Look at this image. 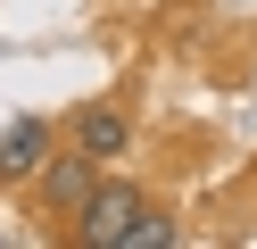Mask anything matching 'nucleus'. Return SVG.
<instances>
[{
	"label": "nucleus",
	"mask_w": 257,
	"mask_h": 249,
	"mask_svg": "<svg viewBox=\"0 0 257 249\" xmlns=\"http://www.w3.org/2000/svg\"><path fill=\"white\" fill-rule=\"evenodd\" d=\"M141 216H150V199H141L133 183H124V191L100 183V191L83 199V241H91V249H124V241L141 232Z\"/></svg>",
	"instance_id": "1"
},
{
	"label": "nucleus",
	"mask_w": 257,
	"mask_h": 249,
	"mask_svg": "<svg viewBox=\"0 0 257 249\" xmlns=\"http://www.w3.org/2000/svg\"><path fill=\"white\" fill-rule=\"evenodd\" d=\"M67 141L91 149V158L108 166V158H124V149H133V116H124L116 100H83V108L67 116Z\"/></svg>",
	"instance_id": "2"
},
{
	"label": "nucleus",
	"mask_w": 257,
	"mask_h": 249,
	"mask_svg": "<svg viewBox=\"0 0 257 249\" xmlns=\"http://www.w3.org/2000/svg\"><path fill=\"white\" fill-rule=\"evenodd\" d=\"M91 149H67V158H50L42 166V199H50V208H67V216H83V199L100 191V183H91Z\"/></svg>",
	"instance_id": "3"
},
{
	"label": "nucleus",
	"mask_w": 257,
	"mask_h": 249,
	"mask_svg": "<svg viewBox=\"0 0 257 249\" xmlns=\"http://www.w3.org/2000/svg\"><path fill=\"white\" fill-rule=\"evenodd\" d=\"M42 141H50V125H42V116H17V125L0 133V183L42 175Z\"/></svg>",
	"instance_id": "4"
},
{
	"label": "nucleus",
	"mask_w": 257,
	"mask_h": 249,
	"mask_svg": "<svg viewBox=\"0 0 257 249\" xmlns=\"http://www.w3.org/2000/svg\"><path fill=\"white\" fill-rule=\"evenodd\" d=\"M166 241H174V224H166V216H141V232H133L124 249H166Z\"/></svg>",
	"instance_id": "5"
}]
</instances>
